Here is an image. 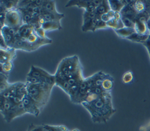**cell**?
Masks as SVG:
<instances>
[{"label":"cell","instance_id":"obj_1","mask_svg":"<svg viewBox=\"0 0 150 131\" xmlns=\"http://www.w3.org/2000/svg\"><path fill=\"white\" fill-rule=\"evenodd\" d=\"M81 105L89 112L93 123H106L115 113L112 102L111 92L100 95L91 102H82Z\"/></svg>","mask_w":150,"mask_h":131},{"label":"cell","instance_id":"obj_2","mask_svg":"<svg viewBox=\"0 0 150 131\" xmlns=\"http://www.w3.org/2000/svg\"><path fill=\"white\" fill-rule=\"evenodd\" d=\"M83 70L77 56H69L63 58L59 64L54 76L56 79L67 80Z\"/></svg>","mask_w":150,"mask_h":131},{"label":"cell","instance_id":"obj_3","mask_svg":"<svg viewBox=\"0 0 150 131\" xmlns=\"http://www.w3.org/2000/svg\"><path fill=\"white\" fill-rule=\"evenodd\" d=\"M26 83L27 94L37 103L40 110H42L47 104L53 86L46 84Z\"/></svg>","mask_w":150,"mask_h":131},{"label":"cell","instance_id":"obj_4","mask_svg":"<svg viewBox=\"0 0 150 131\" xmlns=\"http://www.w3.org/2000/svg\"><path fill=\"white\" fill-rule=\"evenodd\" d=\"M52 43V40L48 38H40L39 40L35 43H30L25 39H22L17 33L14 37L13 49L15 50H22L25 51H33L38 50L42 46L49 44Z\"/></svg>","mask_w":150,"mask_h":131},{"label":"cell","instance_id":"obj_5","mask_svg":"<svg viewBox=\"0 0 150 131\" xmlns=\"http://www.w3.org/2000/svg\"><path fill=\"white\" fill-rule=\"evenodd\" d=\"M27 76L35 77L39 79L40 84H46L52 86L55 85L56 78L54 74L52 75L44 69L35 66H31Z\"/></svg>","mask_w":150,"mask_h":131},{"label":"cell","instance_id":"obj_6","mask_svg":"<svg viewBox=\"0 0 150 131\" xmlns=\"http://www.w3.org/2000/svg\"><path fill=\"white\" fill-rule=\"evenodd\" d=\"M23 25L22 15L19 9L15 8L7 11L5 26L19 29V28Z\"/></svg>","mask_w":150,"mask_h":131},{"label":"cell","instance_id":"obj_7","mask_svg":"<svg viewBox=\"0 0 150 131\" xmlns=\"http://www.w3.org/2000/svg\"><path fill=\"white\" fill-rule=\"evenodd\" d=\"M99 19H100V18L97 16L94 12L84 11L83 15V22L81 26L82 31L84 32L88 31L95 32L96 25Z\"/></svg>","mask_w":150,"mask_h":131},{"label":"cell","instance_id":"obj_8","mask_svg":"<svg viewBox=\"0 0 150 131\" xmlns=\"http://www.w3.org/2000/svg\"><path fill=\"white\" fill-rule=\"evenodd\" d=\"M22 102L26 113H29L35 116H38L40 114L41 110L38 105L29 95L26 94L23 98Z\"/></svg>","mask_w":150,"mask_h":131},{"label":"cell","instance_id":"obj_9","mask_svg":"<svg viewBox=\"0 0 150 131\" xmlns=\"http://www.w3.org/2000/svg\"><path fill=\"white\" fill-rule=\"evenodd\" d=\"M71 6H77L80 8H83L84 11L88 12H94L97 8L94 0L91 1H77L72 0L69 1L66 3L65 7H71Z\"/></svg>","mask_w":150,"mask_h":131},{"label":"cell","instance_id":"obj_10","mask_svg":"<svg viewBox=\"0 0 150 131\" xmlns=\"http://www.w3.org/2000/svg\"><path fill=\"white\" fill-rule=\"evenodd\" d=\"M18 29L4 26L1 28V36L4 38L9 49L13 47L14 37L18 33Z\"/></svg>","mask_w":150,"mask_h":131},{"label":"cell","instance_id":"obj_11","mask_svg":"<svg viewBox=\"0 0 150 131\" xmlns=\"http://www.w3.org/2000/svg\"><path fill=\"white\" fill-rule=\"evenodd\" d=\"M25 113H26V112L24 108L23 104L22 102H21L17 104H15L13 106L8 116L4 119L6 122L9 123L15 118L22 116Z\"/></svg>","mask_w":150,"mask_h":131},{"label":"cell","instance_id":"obj_12","mask_svg":"<svg viewBox=\"0 0 150 131\" xmlns=\"http://www.w3.org/2000/svg\"><path fill=\"white\" fill-rule=\"evenodd\" d=\"M15 49H0V63L4 64L9 61H13L16 57V53Z\"/></svg>","mask_w":150,"mask_h":131},{"label":"cell","instance_id":"obj_13","mask_svg":"<svg viewBox=\"0 0 150 131\" xmlns=\"http://www.w3.org/2000/svg\"><path fill=\"white\" fill-rule=\"evenodd\" d=\"M34 32V26L30 24H23L19 28L18 30V34L19 35V36L22 39L25 40Z\"/></svg>","mask_w":150,"mask_h":131},{"label":"cell","instance_id":"obj_14","mask_svg":"<svg viewBox=\"0 0 150 131\" xmlns=\"http://www.w3.org/2000/svg\"><path fill=\"white\" fill-rule=\"evenodd\" d=\"M40 16L43 19L45 22H60L61 19L64 18L63 13H52L47 12H42Z\"/></svg>","mask_w":150,"mask_h":131},{"label":"cell","instance_id":"obj_15","mask_svg":"<svg viewBox=\"0 0 150 131\" xmlns=\"http://www.w3.org/2000/svg\"><path fill=\"white\" fill-rule=\"evenodd\" d=\"M47 12L58 13L56 7V2L54 1H43L41 6V13Z\"/></svg>","mask_w":150,"mask_h":131},{"label":"cell","instance_id":"obj_16","mask_svg":"<svg viewBox=\"0 0 150 131\" xmlns=\"http://www.w3.org/2000/svg\"><path fill=\"white\" fill-rule=\"evenodd\" d=\"M110 10L108 1H102L101 3L96 8L94 13L97 16L100 18L102 15L107 13Z\"/></svg>","mask_w":150,"mask_h":131},{"label":"cell","instance_id":"obj_17","mask_svg":"<svg viewBox=\"0 0 150 131\" xmlns=\"http://www.w3.org/2000/svg\"><path fill=\"white\" fill-rule=\"evenodd\" d=\"M110 9L114 12H120L124 6L127 4V1H108Z\"/></svg>","mask_w":150,"mask_h":131},{"label":"cell","instance_id":"obj_18","mask_svg":"<svg viewBox=\"0 0 150 131\" xmlns=\"http://www.w3.org/2000/svg\"><path fill=\"white\" fill-rule=\"evenodd\" d=\"M114 32L119 37L125 39H127L128 37H129L131 35L135 32L134 28L127 27H124L120 29L115 30Z\"/></svg>","mask_w":150,"mask_h":131},{"label":"cell","instance_id":"obj_19","mask_svg":"<svg viewBox=\"0 0 150 131\" xmlns=\"http://www.w3.org/2000/svg\"><path fill=\"white\" fill-rule=\"evenodd\" d=\"M114 85V78L110 75L108 74L103 80L101 87L103 89L107 92H111V89L113 88Z\"/></svg>","mask_w":150,"mask_h":131},{"label":"cell","instance_id":"obj_20","mask_svg":"<svg viewBox=\"0 0 150 131\" xmlns=\"http://www.w3.org/2000/svg\"><path fill=\"white\" fill-rule=\"evenodd\" d=\"M42 27L46 31H52L54 30H59L62 29L60 22H45L42 25Z\"/></svg>","mask_w":150,"mask_h":131},{"label":"cell","instance_id":"obj_21","mask_svg":"<svg viewBox=\"0 0 150 131\" xmlns=\"http://www.w3.org/2000/svg\"><path fill=\"white\" fill-rule=\"evenodd\" d=\"M107 26L108 28L112 29L114 30L120 29L124 27L123 23L121 20V19H117L114 18H113L112 19H111L107 22Z\"/></svg>","mask_w":150,"mask_h":131},{"label":"cell","instance_id":"obj_22","mask_svg":"<svg viewBox=\"0 0 150 131\" xmlns=\"http://www.w3.org/2000/svg\"><path fill=\"white\" fill-rule=\"evenodd\" d=\"M149 34H139L136 32L133 33L132 35H131L129 37H128L127 39L134 42H137L139 43H142L143 42L145 41L149 37Z\"/></svg>","mask_w":150,"mask_h":131},{"label":"cell","instance_id":"obj_23","mask_svg":"<svg viewBox=\"0 0 150 131\" xmlns=\"http://www.w3.org/2000/svg\"><path fill=\"white\" fill-rule=\"evenodd\" d=\"M9 75L4 74L1 73L0 74V92H2L7 89H8L12 83H9L8 81V78Z\"/></svg>","mask_w":150,"mask_h":131},{"label":"cell","instance_id":"obj_24","mask_svg":"<svg viewBox=\"0 0 150 131\" xmlns=\"http://www.w3.org/2000/svg\"><path fill=\"white\" fill-rule=\"evenodd\" d=\"M55 85L60 88L63 91H64L67 95L71 88V85L69 84L67 80H60L56 79Z\"/></svg>","mask_w":150,"mask_h":131},{"label":"cell","instance_id":"obj_25","mask_svg":"<svg viewBox=\"0 0 150 131\" xmlns=\"http://www.w3.org/2000/svg\"><path fill=\"white\" fill-rule=\"evenodd\" d=\"M13 61H9L4 64H1V73L9 75L11 71L13 70Z\"/></svg>","mask_w":150,"mask_h":131},{"label":"cell","instance_id":"obj_26","mask_svg":"<svg viewBox=\"0 0 150 131\" xmlns=\"http://www.w3.org/2000/svg\"><path fill=\"white\" fill-rule=\"evenodd\" d=\"M46 131H70L64 125H43Z\"/></svg>","mask_w":150,"mask_h":131},{"label":"cell","instance_id":"obj_27","mask_svg":"<svg viewBox=\"0 0 150 131\" xmlns=\"http://www.w3.org/2000/svg\"><path fill=\"white\" fill-rule=\"evenodd\" d=\"M19 1H0V4L2 5L6 10L9 11L15 8H17Z\"/></svg>","mask_w":150,"mask_h":131},{"label":"cell","instance_id":"obj_28","mask_svg":"<svg viewBox=\"0 0 150 131\" xmlns=\"http://www.w3.org/2000/svg\"><path fill=\"white\" fill-rule=\"evenodd\" d=\"M133 79H134L133 73L130 70L124 73L121 78L122 81L124 84H129L132 82Z\"/></svg>","mask_w":150,"mask_h":131},{"label":"cell","instance_id":"obj_29","mask_svg":"<svg viewBox=\"0 0 150 131\" xmlns=\"http://www.w3.org/2000/svg\"><path fill=\"white\" fill-rule=\"evenodd\" d=\"M121 20L123 23L124 26L127 27H132L134 28V25H135V20H132V19L121 16Z\"/></svg>","mask_w":150,"mask_h":131},{"label":"cell","instance_id":"obj_30","mask_svg":"<svg viewBox=\"0 0 150 131\" xmlns=\"http://www.w3.org/2000/svg\"><path fill=\"white\" fill-rule=\"evenodd\" d=\"M26 131H46L43 125H35L31 123L29 125Z\"/></svg>","mask_w":150,"mask_h":131},{"label":"cell","instance_id":"obj_31","mask_svg":"<svg viewBox=\"0 0 150 131\" xmlns=\"http://www.w3.org/2000/svg\"><path fill=\"white\" fill-rule=\"evenodd\" d=\"M114 13L115 12L111 10H110L109 12H108L107 13L105 14H104V15H102L101 16H100V19L105 22H108L110 20H111V19H112L114 16Z\"/></svg>","mask_w":150,"mask_h":131},{"label":"cell","instance_id":"obj_32","mask_svg":"<svg viewBox=\"0 0 150 131\" xmlns=\"http://www.w3.org/2000/svg\"><path fill=\"white\" fill-rule=\"evenodd\" d=\"M46 31L42 27H39L35 29V33L39 37L41 38H46L47 37L46 36Z\"/></svg>","mask_w":150,"mask_h":131},{"label":"cell","instance_id":"obj_33","mask_svg":"<svg viewBox=\"0 0 150 131\" xmlns=\"http://www.w3.org/2000/svg\"><path fill=\"white\" fill-rule=\"evenodd\" d=\"M108 28L107 26V23L103 21L101 19H99L97 23L96 27V30L98 29H106Z\"/></svg>","mask_w":150,"mask_h":131},{"label":"cell","instance_id":"obj_34","mask_svg":"<svg viewBox=\"0 0 150 131\" xmlns=\"http://www.w3.org/2000/svg\"><path fill=\"white\" fill-rule=\"evenodd\" d=\"M142 44H143L146 49H147L148 53H149V58H150V35L148 37V38L144 42H143L142 43Z\"/></svg>","mask_w":150,"mask_h":131},{"label":"cell","instance_id":"obj_35","mask_svg":"<svg viewBox=\"0 0 150 131\" xmlns=\"http://www.w3.org/2000/svg\"><path fill=\"white\" fill-rule=\"evenodd\" d=\"M0 47H1V49H9L2 36H1Z\"/></svg>","mask_w":150,"mask_h":131},{"label":"cell","instance_id":"obj_36","mask_svg":"<svg viewBox=\"0 0 150 131\" xmlns=\"http://www.w3.org/2000/svg\"><path fill=\"white\" fill-rule=\"evenodd\" d=\"M146 25H147V27H148V32L149 34L150 35V16L148 18L147 22H146Z\"/></svg>","mask_w":150,"mask_h":131},{"label":"cell","instance_id":"obj_37","mask_svg":"<svg viewBox=\"0 0 150 131\" xmlns=\"http://www.w3.org/2000/svg\"><path fill=\"white\" fill-rule=\"evenodd\" d=\"M71 131H80V130L78 129H73V130H71Z\"/></svg>","mask_w":150,"mask_h":131}]
</instances>
